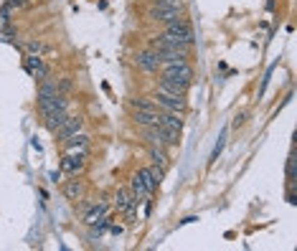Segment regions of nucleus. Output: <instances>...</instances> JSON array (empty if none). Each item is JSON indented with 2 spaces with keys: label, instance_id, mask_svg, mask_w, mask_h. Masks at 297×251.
Listing matches in <instances>:
<instances>
[{
  "label": "nucleus",
  "instance_id": "obj_2",
  "mask_svg": "<svg viewBox=\"0 0 297 251\" xmlns=\"http://www.w3.org/2000/svg\"><path fill=\"white\" fill-rule=\"evenodd\" d=\"M155 188H157V183L150 178V170H148V168L138 170V173H135V178H132V186H130L132 195H135L138 200H148L150 195L155 193Z\"/></svg>",
  "mask_w": 297,
  "mask_h": 251
},
{
  "label": "nucleus",
  "instance_id": "obj_15",
  "mask_svg": "<svg viewBox=\"0 0 297 251\" xmlns=\"http://www.w3.org/2000/svg\"><path fill=\"white\" fill-rule=\"evenodd\" d=\"M64 195L69 198V200H79L81 195H84V186H81V180H69L66 186H64Z\"/></svg>",
  "mask_w": 297,
  "mask_h": 251
},
{
  "label": "nucleus",
  "instance_id": "obj_11",
  "mask_svg": "<svg viewBox=\"0 0 297 251\" xmlns=\"http://www.w3.org/2000/svg\"><path fill=\"white\" fill-rule=\"evenodd\" d=\"M132 120H135V125H140V127H155V125H160V112H150V109H135Z\"/></svg>",
  "mask_w": 297,
  "mask_h": 251
},
{
  "label": "nucleus",
  "instance_id": "obj_14",
  "mask_svg": "<svg viewBox=\"0 0 297 251\" xmlns=\"http://www.w3.org/2000/svg\"><path fill=\"white\" fill-rule=\"evenodd\" d=\"M160 125L173 127V129H180V127H183L180 112H168V109H163V112H160Z\"/></svg>",
  "mask_w": 297,
  "mask_h": 251
},
{
  "label": "nucleus",
  "instance_id": "obj_12",
  "mask_svg": "<svg viewBox=\"0 0 297 251\" xmlns=\"http://www.w3.org/2000/svg\"><path fill=\"white\" fill-rule=\"evenodd\" d=\"M107 203H97V206H92L86 213H84V223L86 226H97V223H102V218L107 216Z\"/></svg>",
  "mask_w": 297,
  "mask_h": 251
},
{
  "label": "nucleus",
  "instance_id": "obj_19",
  "mask_svg": "<svg viewBox=\"0 0 297 251\" xmlns=\"http://www.w3.org/2000/svg\"><path fill=\"white\" fill-rule=\"evenodd\" d=\"M132 107H135V109H150V112H157V104L150 102V99H132Z\"/></svg>",
  "mask_w": 297,
  "mask_h": 251
},
{
  "label": "nucleus",
  "instance_id": "obj_6",
  "mask_svg": "<svg viewBox=\"0 0 297 251\" xmlns=\"http://www.w3.org/2000/svg\"><path fill=\"white\" fill-rule=\"evenodd\" d=\"M81 127H84V120H81V117H66V120L61 122V127L56 129V134H59L61 142H66L69 137H74V134L81 132Z\"/></svg>",
  "mask_w": 297,
  "mask_h": 251
},
{
  "label": "nucleus",
  "instance_id": "obj_9",
  "mask_svg": "<svg viewBox=\"0 0 297 251\" xmlns=\"http://www.w3.org/2000/svg\"><path fill=\"white\" fill-rule=\"evenodd\" d=\"M150 18L160 20V23H173V20L180 18V10H173V8H165V5H152L150 8Z\"/></svg>",
  "mask_w": 297,
  "mask_h": 251
},
{
  "label": "nucleus",
  "instance_id": "obj_5",
  "mask_svg": "<svg viewBox=\"0 0 297 251\" xmlns=\"http://www.w3.org/2000/svg\"><path fill=\"white\" fill-rule=\"evenodd\" d=\"M84 168H86L84 155H64V160H61V170H64L66 175H72V178L81 175Z\"/></svg>",
  "mask_w": 297,
  "mask_h": 251
},
{
  "label": "nucleus",
  "instance_id": "obj_3",
  "mask_svg": "<svg viewBox=\"0 0 297 251\" xmlns=\"http://www.w3.org/2000/svg\"><path fill=\"white\" fill-rule=\"evenodd\" d=\"M155 104L168 109V112H186V94H173V92H165V89H157L155 92Z\"/></svg>",
  "mask_w": 297,
  "mask_h": 251
},
{
  "label": "nucleus",
  "instance_id": "obj_10",
  "mask_svg": "<svg viewBox=\"0 0 297 251\" xmlns=\"http://www.w3.org/2000/svg\"><path fill=\"white\" fill-rule=\"evenodd\" d=\"M160 56L155 54V51H143V54H138V66L143 69V71H148V74H155L157 69H160Z\"/></svg>",
  "mask_w": 297,
  "mask_h": 251
},
{
  "label": "nucleus",
  "instance_id": "obj_18",
  "mask_svg": "<svg viewBox=\"0 0 297 251\" xmlns=\"http://www.w3.org/2000/svg\"><path fill=\"white\" fill-rule=\"evenodd\" d=\"M0 31L3 33H10V8L8 5L0 8Z\"/></svg>",
  "mask_w": 297,
  "mask_h": 251
},
{
  "label": "nucleus",
  "instance_id": "obj_13",
  "mask_svg": "<svg viewBox=\"0 0 297 251\" xmlns=\"http://www.w3.org/2000/svg\"><path fill=\"white\" fill-rule=\"evenodd\" d=\"M157 134H160V145H178L180 129H173V127L157 125Z\"/></svg>",
  "mask_w": 297,
  "mask_h": 251
},
{
  "label": "nucleus",
  "instance_id": "obj_17",
  "mask_svg": "<svg viewBox=\"0 0 297 251\" xmlns=\"http://www.w3.org/2000/svg\"><path fill=\"white\" fill-rule=\"evenodd\" d=\"M150 160H152V165H160V168H165V165H168V155L160 150V145L150 150Z\"/></svg>",
  "mask_w": 297,
  "mask_h": 251
},
{
  "label": "nucleus",
  "instance_id": "obj_1",
  "mask_svg": "<svg viewBox=\"0 0 297 251\" xmlns=\"http://www.w3.org/2000/svg\"><path fill=\"white\" fill-rule=\"evenodd\" d=\"M163 69V79H170L175 84H183V86H191V79H193V69L188 61H165L160 63Z\"/></svg>",
  "mask_w": 297,
  "mask_h": 251
},
{
  "label": "nucleus",
  "instance_id": "obj_20",
  "mask_svg": "<svg viewBox=\"0 0 297 251\" xmlns=\"http://www.w3.org/2000/svg\"><path fill=\"white\" fill-rule=\"evenodd\" d=\"M297 170V160H295V150H292V155H290V160H287V180L290 183H295V173Z\"/></svg>",
  "mask_w": 297,
  "mask_h": 251
},
{
  "label": "nucleus",
  "instance_id": "obj_8",
  "mask_svg": "<svg viewBox=\"0 0 297 251\" xmlns=\"http://www.w3.org/2000/svg\"><path fill=\"white\" fill-rule=\"evenodd\" d=\"M26 69H28V74H31V76H36V79H46V76H49V66L43 63L41 56L26 54Z\"/></svg>",
  "mask_w": 297,
  "mask_h": 251
},
{
  "label": "nucleus",
  "instance_id": "obj_22",
  "mask_svg": "<svg viewBox=\"0 0 297 251\" xmlns=\"http://www.w3.org/2000/svg\"><path fill=\"white\" fill-rule=\"evenodd\" d=\"M31 0H5V5L13 10V8H23V5H28Z\"/></svg>",
  "mask_w": 297,
  "mask_h": 251
},
{
  "label": "nucleus",
  "instance_id": "obj_21",
  "mask_svg": "<svg viewBox=\"0 0 297 251\" xmlns=\"http://www.w3.org/2000/svg\"><path fill=\"white\" fill-rule=\"evenodd\" d=\"M152 5H165V8H173V10H183V0H155Z\"/></svg>",
  "mask_w": 297,
  "mask_h": 251
},
{
  "label": "nucleus",
  "instance_id": "obj_4",
  "mask_svg": "<svg viewBox=\"0 0 297 251\" xmlns=\"http://www.w3.org/2000/svg\"><path fill=\"white\" fill-rule=\"evenodd\" d=\"M115 203H117V211H120V213H125L130 221H135V211H138V203H140V200L132 195V190H127V188L117 190Z\"/></svg>",
  "mask_w": 297,
  "mask_h": 251
},
{
  "label": "nucleus",
  "instance_id": "obj_23",
  "mask_svg": "<svg viewBox=\"0 0 297 251\" xmlns=\"http://www.w3.org/2000/svg\"><path fill=\"white\" fill-rule=\"evenodd\" d=\"M69 89H72V81H69V79H64V81L56 86V92H69Z\"/></svg>",
  "mask_w": 297,
  "mask_h": 251
},
{
  "label": "nucleus",
  "instance_id": "obj_7",
  "mask_svg": "<svg viewBox=\"0 0 297 251\" xmlns=\"http://www.w3.org/2000/svg\"><path fill=\"white\" fill-rule=\"evenodd\" d=\"M64 145H66V147H64L66 155H84V157H86V152H89V137L81 134V132L74 134V137H69Z\"/></svg>",
  "mask_w": 297,
  "mask_h": 251
},
{
  "label": "nucleus",
  "instance_id": "obj_16",
  "mask_svg": "<svg viewBox=\"0 0 297 251\" xmlns=\"http://www.w3.org/2000/svg\"><path fill=\"white\" fill-rule=\"evenodd\" d=\"M26 51L33 54V56H43V54H49L51 49H49L46 43H41V41H28V43H26Z\"/></svg>",
  "mask_w": 297,
  "mask_h": 251
}]
</instances>
